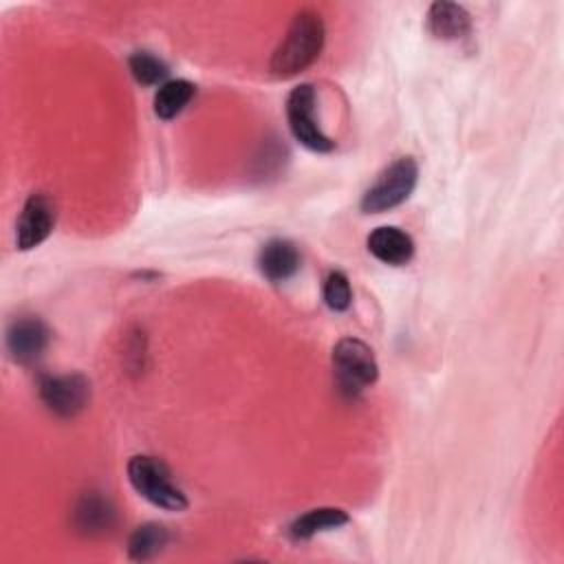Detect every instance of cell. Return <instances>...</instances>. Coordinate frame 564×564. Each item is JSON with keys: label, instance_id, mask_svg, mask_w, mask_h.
<instances>
[{"label": "cell", "instance_id": "1", "mask_svg": "<svg viewBox=\"0 0 564 564\" xmlns=\"http://www.w3.org/2000/svg\"><path fill=\"white\" fill-rule=\"evenodd\" d=\"M326 40L324 20L313 9H302L291 20L286 35L278 44V48L271 55V73L275 77H293L302 70H306L322 53Z\"/></svg>", "mask_w": 564, "mask_h": 564}, {"label": "cell", "instance_id": "2", "mask_svg": "<svg viewBox=\"0 0 564 564\" xmlns=\"http://www.w3.org/2000/svg\"><path fill=\"white\" fill-rule=\"evenodd\" d=\"M128 480L132 489L145 498L150 505L163 509V511H185L187 509V496L172 478L170 467L148 454H137L128 460Z\"/></svg>", "mask_w": 564, "mask_h": 564}, {"label": "cell", "instance_id": "3", "mask_svg": "<svg viewBox=\"0 0 564 564\" xmlns=\"http://www.w3.org/2000/svg\"><path fill=\"white\" fill-rule=\"evenodd\" d=\"M333 375L341 394L359 397L379 377V364L370 346L355 337H344L333 346Z\"/></svg>", "mask_w": 564, "mask_h": 564}, {"label": "cell", "instance_id": "4", "mask_svg": "<svg viewBox=\"0 0 564 564\" xmlns=\"http://www.w3.org/2000/svg\"><path fill=\"white\" fill-rule=\"evenodd\" d=\"M419 181V165L412 156L392 161L361 196L364 214H383L410 198Z\"/></svg>", "mask_w": 564, "mask_h": 564}, {"label": "cell", "instance_id": "5", "mask_svg": "<svg viewBox=\"0 0 564 564\" xmlns=\"http://www.w3.org/2000/svg\"><path fill=\"white\" fill-rule=\"evenodd\" d=\"M317 93L313 84H300L295 86L286 97V121L291 128V134L300 145H304L311 152L326 154L335 150V141L324 134L317 115Z\"/></svg>", "mask_w": 564, "mask_h": 564}, {"label": "cell", "instance_id": "6", "mask_svg": "<svg viewBox=\"0 0 564 564\" xmlns=\"http://www.w3.org/2000/svg\"><path fill=\"white\" fill-rule=\"evenodd\" d=\"M37 392L48 412L62 419H73L86 410L90 401V381L79 372L46 375L40 379Z\"/></svg>", "mask_w": 564, "mask_h": 564}, {"label": "cell", "instance_id": "7", "mask_svg": "<svg viewBox=\"0 0 564 564\" xmlns=\"http://www.w3.org/2000/svg\"><path fill=\"white\" fill-rule=\"evenodd\" d=\"M55 227V203L46 194H31L15 223V247L29 251L40 247Z\"/></svg>", "mask_w": 564, "mask_h": 564}, {"label": "cell", "instance_id": "8", "mask_svg": "<svg viewBox=\"0 0 564 564\" xmlns=\"http://www.w3.org/2000/svg\"><path fill=\"white\" fill-rule=\"evenodd\" d=\"M51 330L35 315H20L7 328V350L22 366L35 364L48 348Z\"/></svg>", "mask_w": 564, "mask_h": 564}, {"label": "cell", "instance_id": "9", "mask_svg": "<svg viewBox=\"0 0 564 564\" xmlns=\"http://www.w3.org/2000/svg\"><path fill=\"white\" fill-rule=\"evenodd\" d=\"M302 256L295 242L286 238H271L258 253V269L269 282H286L300 271Z\"/></svg>", "mask_w": 564, "mask_h": 564}, {"label": "cell", "instance_id": "10", "mask_svg": "<svg viewBox=\"0 0 564 564\" xmlns=\"http://www.w3.org/2000/svg\"><path fill=\"white\" fill-rule=\"evenodd\" d=\"M368 251L383 264L390 267H401L408 264L414 256V240L408 231L392 227V225H383L377 227L370 236H368Z\"/></svg>", "mask_w": 564, "mask_h": 564}, {"label": "cell", "instance_id": "11", "mask_svg": "<svg viewBox=\"0 0 564 564\" xmlns=\"http://www.w3.org/2000/svg\"><path fill=\"white\" fill-rule=\"evenodd\" d=\"M427 31L443 42L460 40L471 31V18L465 7L447 0H438L427 9Z\"/></svg>", "mask_w": 564, "mask_h": 564}, {"label": "cell", "instance_id": "12", "mask_svg": "<svg viewBox=\"0 0 564 564\" xmlns=\"http://www.w3.org/2000/svg\"><path fill=\"white\" fill-rule=\"evenodd\" d=\"M115 520H117L115 505L97 491L84 494L77 500L75 511H73V522H75L77 531L84 535L106 533L115 527Z\"/></svg>", "mask_w": 564, "mask_h": 564}, {"label": "cell", "instance_id": "13", "mask_svg": "<svg viewBox=\"0 0 564 564\" xmlns=\"http://www.w3.org/2000/svg\"><path fill=\"white\" fill-rule=\"evenodd\" d=\"M348 513L344 509H337V507H317V509H311L306 513H302L300 518H295L289 527V533L293 540H308L317 533H324V531H333V529H339L344 524H348Z\"/></svg>", "mask_w": 564, "mask_h": 564}, {"label": "cell", "instance_id": "14", "mask_svg": "<svg viewBox=\"0 0 564 564\" xmlns=\"http://www.w3.org/2000/svg\"><path fill=\"white\" fill-rule=\"evenodd\" d=\"M194 95H196V86L189 79H167L154 93V101H152L154 115L161 121H170L187 108Z\"/></svg>", "mask_w": 564, "mask_h": 564}, {"label": "cell", "instance_id": "15", "mask_svg": "<svg viewBox=\"0 0 564 564\" xmlns=\"http://www.w3.org/2000/svg\"><path fill=\"white\" fill-rule=\"evenodd\" d=\"M170 542V531L159 522H145L137 527L128 538V555L130 560L143 562L159 555Z\"/></svg>", "mask_w": 564, "mask_h": 564}, {"label": "cell", "instance_id": "16", "mask_svg": "<svg viewBox=\"0 0 564 564\" xmlns=\"http://www.w3.org/2000/svg\"><path fill=\"white\" fill-rule=\"evenodd\" d=\"M128 68L134 82L141 86H161L167 82V75H170L167 64L150 51H134L128 57Z\"/></svg>", "mask_w": 564, "mask_h": 564}, {"label": "cell", "instance_id": "17", "mask_svg": "<svg viewBox=\"0 0 564 564\" xmlns=\"http://www.w3.org/2000/svg\"><path fill=\"white\" fill-rule=\"evenodd\" d=\"M324 302L330 311L335 313H344L350 308L352 304V289H350V280L344 271H330L324 280Z\"/></svg>", "mask_w": 564, "mask_h": 564}]
</instances>
